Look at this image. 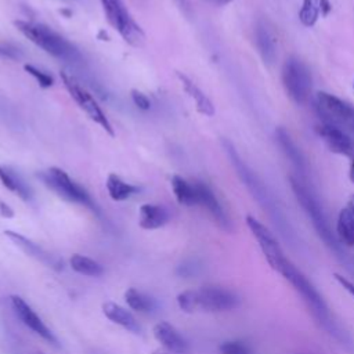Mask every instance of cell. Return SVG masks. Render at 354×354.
Wrapping results in <instances>:
<instances>
[{
	"label": "cell",
	"instance_id": "cell-1",
	"mask_svg": "<svg viewBox=\"0 0 354 354\" xmlns=\"http://www.w3.org/2000/svg\"><path fill=\"white\" fill-rule=\"evenodd\" d=\"M223 148L225 149V153L230 158L231 165L236 170V174L242 180V183L246 185L252 196L256 199V202L260 205V207L268 214L271 223L274 224L275 230L278 231L279 236L283 239L286 245L295 252L303 250V242L295 230L293 224L288 218L283 207L277 201L275 195L270 191V188L257 177V174L242 160L238 151L235 149L234 144L228 140H223Z\"/></svg>",
	"mask_w": 354,
	"mask_h": 354
},
{
	"label": "cell",
	"instance_id": "cell-2",
	"mask_svg": "<svg viewBox=\"0 0 354 354\" xmlns=\"http://www.w3.org/2000/svg\"><path fill=\"white\" fill-rule=\"evenodd\" d=\"M278 272L286 281H289L290 285L295 288V290L301 296L303 301L308 307L317 324L340 344H343L347 348L351 347V339L348 333L336 322V319L330 314V310L326 301L319 295L317 288L311 283V281L289 259L285 261V264L281 267Z\"/></svg>",
	"mask_w": 354,
	"mask_h": 354
},
{
	"label": "cell",
	"instance_id": "cell-3",
	"mask_svg": "<svg viewBox=\"0 0 354 354\" xmlns=\"http://www.w3.org/2000/svg\"><path fill=\"white\" fill-rule=\"evenodd\" d=\"M289 181H290V187H292V191H293L297 202L300 203L304 213L310 218V221H311L317 235L319 236V239H322L325 246L342 263H344L346 268L348 270L351 257L347 256V253L344 250V246H342L339 243V241L336 238V234H333V231L330 228V224H329V220H328V216H326V212L322 206V202L319 201V196L314 191V188L307 184L304 177L290 176Z\"/></svg>",
	"mask_w": 354,
	"mask_h": 354
},
{
	"label": "cell",
	"instance_id": "cell-4",
	"mask_svg": "<svg viewBox=\"0 0 354 354\" xmlns=\"http://www.w3.org/2000/svg\"><path fill=\"white\" fill-rule=\"evenodd\" d=\"M14 25L33 44L54 58L69 65H80L83 62V55L79 48L50 26L25 19H17Z\"/></svg>",
	"mask_w": 354,
	"mask_h": 354
},
{
	"label": "cell",
	"instance_id": "cell-5",
	"mask_svg": "<svg viewBox=\"0 0 354 354\" xmlns=\"http://www.w3.org/2000/svg\"><path fill=\"white\" fill-rule=\"evenodd\" d=\"M239 303L241 299L235 292L220 286L188 289L177 296V304L185 313L230 311L236 308Z\"/></svg>",
	"mask_w": 354,
	"mask_h": 354
},
{
	"label": "cell",
	"instance_id": "cell-6",
	"mask_svg": "<svg viewBox=\"0 0 354 354\" xmlns=\"http://www.w3.org/2000/svg\"><path fill=\"white\" fill-rule=\"evenodd\" d=\"M37 177L43 181V184L47 188H50L64 201L71 203H79L91 209L93 212H98L88 192L82 185H79L73 178H71V176L65 170L59 167H50L47 170H41L40 173H37Z\"/></svg>",
	"mask_w": 354,
	"mask_h": 354
},
{
	"label": "cell",
	"instance_id": "cell-7",
	"mask_svg": "<svg viewBox=\"0 0 354 354\" xmlns=\"http://www.w3.org/2000/svg\"><path fill=\"white\" fill-rule=\"evenodd\" d=\"M317 111L325 124L354 136V106L339 97L321 91L317 94Z\"/></svg>",
	"mask_w": 354,
	"mask_h": 354
},
{
	"label": "cell",
	"instance_id": "cell-8",
	"mask_svg": "<svg viewBox=\"0 0 354 354\" xmlns=\"http://www.w3.org/2000/svg\"><path fill=\"white\" fill-rule=\"evenodd\" d=\"M109 25L119 32L124 41L131 46H141L145 39L144 30L134 21L123 0H100Z\"/></svg>",
	"mask_w": 354,
	"mask_h": 354
},
{
	"label": "cell",
	"instance_id": "cell-9",
	"mask_svg": "<svg viewBox=\"0 0 354 354\" xmlns=\"http://www.w3.org/2000/svg\"><path fill=\"white\" fill-rule=\"evenodd\" d=\"M282 83L288 95L299 105L307 102L311 93V73L307 65L296 57L285 61L282 68Z\"/></svg>",
	"mask_w": 354,
	"mask_h": 354
},
{
	"label": "cell",
	"instance_id": "cell-10",
	"mask_svg": "<svg viewBox=\"0 0 354 354\" xmlns=\"http://www.w3.org/2000/svg\"><path fill=\"white\" fill-rule=\"evenodd\" d=\"M61 80L66 88V91L69 93V95L79 105V108L83 112H86V115L93 122L100 124L109 136H115V131H113V127H112L109 119L106 118V115L104 113V111L101 109V106L98 105L95 98L91 95V93L84 86H82L72 75H69L66 72H61Z\"/></svg>",
	"mask_w": 354,
	"mask_h": 354
},
{
	"label": "cell",
	"instance_id": "cell-11",
	"mask_svg": "<svg viewBox=\"0 0 354 354\" xmlns=\"http://www.w3.org/2000/svg\"><path fill=\"white\" fill-rule=\"evenodd\" d=\"M246 224H248L250 232L253 234V236L256 238V241L259 242V246H260L267 263L270 264V267L274 271L278 272L281 270V267L285 264V261L288 260V257H286L285 252L282 250L279 242L277 241L275 235L253 216H246Z\"/></svg>",
	"mask_w": 354,
	"mask_h": 354
},
{
	"label": "cell",
	"instance_id": "cell-12",
	"mask_svg": "<svg viewBox=\"0 0 354 354\" xmlns=\"http://www.w3.org/2000/svg\"><path fill=\"white\" fill-rule=\"evenodd\" d=\"M10 301H11L12 311L15 313L18 319L25 326H28L32 332H35L36 335H39L41 339L47 340L48 343H53V344L57 343V339L53 335V332L47 328V325L41 321V318L35 313V310L21 296L12 295L10 297Z\"/></svg>",
	"mask_w": 354,
	"mask_h": 354
},
{
	"label": "cell",
	"instance_id": "cell-13",
	"mask_svg": "<svg viewBox=\"0 0 354 354\" xmlns=\"http://www.w3.org/2000/svg\"><path fill=\"white\" fill-rule=\"evenodd\" d=\"M318 136L322 138L325 145L335 153L343 155L354 160V138L348 133L329 126V124H321L317 127Z\"/></svg>",
	"mask_w": 354,
	"mask_h": 354
},
{
	"label": "cell",
	"instance_id": "cell-14",
	"mask_svg": "<svg viewBox=\"0 0 354 354\" xmlns=\"http://www.w3.org/2000/svg\"><path fill=\"white\" fill-rule=\"evenodd\" d=\"M194 183H195V188H196L198 205L203 206L210 213V216L218 224V227H221L225 231H230L231 220H230L228 214L225 213L223 205L217 199L216 194L213 192V189L203 181H194Z\"/></svg>",
	"mask_w": 354,
	"mask_h": 354
},
{
	"label": "cell",
	"instance_id": "cell-15",
	"mask_svg": "<svg viewBox=\"0 0 354 354\" xmlns=\"http://www.w3.org/2000/svg\"><path fill=\"white\" fill-rule=\"evenodd\" d=\"M4 235L14 242V245H17L22 252H25L26 254H29L30 257L39 260L40 263H43L47 267H51L54 270H61L62 268V261L58 260L55 256H53L51 253H48L47 250H44L41 246H39L37 243H35L33 241H30L29 238L24 236L19 232L15 231H4Z\"/></svg>",
	"mask_w": 354,
	"mask_h": 354
},
{
	"label": "cell",
	"instance_id": "cell-16",
	"mask_svg": "<svg viewBox=\"0 0 354 354\" xmlns=\"http://www.w3.org/2000/svg\"><path fill=\"white\" fill-rule=\"evenodd\" d=\"M155 339L162 344V347L174 354H188L189 346L183 335L169 322L160 321L155 324L153 329Z\"/></svg>",
	"mask_w": 354,
	"mask_h": 354
},
{
	"label": "cell",
	"instance_id": "cell-17",
	"mask_svg": "<svg viewBox=\"0 0 354 354\" xmlns=\"http://www.w3.org/2000/svg\"><path fill=\"white\" fill-rule=\"evenodd\" d=\"M254 41L263 62L266 65H272L277 58V43H275L274 33L263 21H259L256 25Z\"/></svg>",
	"mask_w": 354,
	"mask_h": 354
},
{
	"label": "cell",
	"instance_id": "cell-18",
	"mask_svg": "<svg viewBox=\"0 0 354 354\" xmlns=\"http://www.w3.org/2000/svg\"><path fill=\"white\" fill-rule=\"evenodd\" d=\"M170 218L169 210L163 205L144 203L140 207L138 224L144 230H156L163 227Z\"/></svg>",
	"mask_w": 354,
	"mask_h": 354
},
{
	"label": "cell",
	"instance_id": "cell-19",
	"mask_svg": "<svg viewBox=\"0 0 354 354\" xmlns=\"http://www.w3.org/2000/svg\"><path fill=\"white\" fill-rule=\"evenodd\" d=\"M102 313L105 314V317L109 321L127 329L129 332H133V333L141 332V326H140L137 318L127 308H124L113 301H106L102 304Z\"/></svg>",
	"mask_w": 354,
	"mask_h": 354
},
{
	"label": "cell",
	"instance_id": "cell-20",
	"mask_svg": "<svg viewBox=\"0 0 354 354\" xmlns=\"http://www.w3.org/2000/svg\"><path fill=\"white\" fill-rule=\"evenodd\" d=\"M277 140L279 147L282 148L283 153L286 155V158L292 162V165L296 167V170L301 174L306 176L307 173V162L304 155L301 153V151L297 148V145L295 144V141L290 138L289 133L283 129V127H278L275 131Z\"/></svg>",
	"mask_w": 354,
	"mask_h": 354
},
{
	"label": "cell",
	"instance_id": "cell-21",
	"mask_svg": "<svg viewBox=\"0 0 354 354\" xmlns=\"http://www.w3.org/2000/svg\"><path fill=\"white\" fill-rule=\"evenodd\" d=\"M183 88L185 90V93L194 100L196 111L205 116H213L214 115V105L213 102L209 100V97L184 73L177 72L176 73Z\"/></svg>",
	"mask_w": 354,
	"mask_h": 354
},
{
	"label": "cell",
	"instance_id": "cell-22",
	"mask_svg": "<svg viewBox=\"0 0 354 354\" xmlns=\"http://www.w3.org/2000/svg\"><path fill=\"white\" fill-rule=\"evenodd\" d=\"M0 181L7 189L17 194L22 201L29 202L32 199L30 187L25 183L22 176L10 166H0Z\"/></svg>",
	"mask_w": 354,
	"mask_h": 354
},
{
	"label": "cell",
	"instance_id": "cell-23",
	"mask_svg": "<svg viewBox=\"0 0 354 354\" xmlns=\"http://www.w3.org/2000/svg\"><path fill=\"white\" fill-rule=\"evenodd\" d=\"M332 6L328 0H303L299 11V19L304 26H313L321 15H326Z\"/></svg>",
	"mask_w": 354,
	"mask_h": 354
},
{
	"label": "cell",
	"instance_id": "cell-24",
	"mask_svg": "<svg viewBox=\"0 0 354 354\" xmlns=\"http://www.w3.org/2000/svg\"><path fill=\"white\" fill-rule=\"evenodd\" d=\"M336 238L342 246H354V213L348 207L340 210L337 216Z\"/></svg>",
	"mask_w": 354,
	"mask_h": 354
},
{
	"label": "cell",
	"instance_id": "cell-25",
	"mask_svg": "<svg viewBox=\"0 0 354 354\" xmlns=\"http://www.w3.org/2000/svg\"><path fill=\"white\" fill-rule=\"evenodd\" d=\"M106 191L113 201L122 202L136 195L140 191V188L137 185H133L124 181L118 174H109L106 178Z\"/></svg>",
	"mask_w": 354,
	"mask_h": 354
},
{
	"label": "cell",
	"instance_id": "cell-26",
	"mask_svg": "<svg viewBox=\"0 0 354 354\" xmlns=\"http://www.w3.org/2000/svg\"><path fill=\"white\" fill-rule=\"evenodd\" d=\"M171 188L174 196L180 205L184 206H194L198 205L196 199V188L194 181H188L181 176H173L171 178Z\"/></svg>",
	"mask_w": 354,
	"mask_h": 354
},
{
	"label": "cell",
	"instance_id": "cell-27",
	"mask_svg": "<svg viewBox=\"0 0 354 354\" xmlns=\"http://www.w3.org/2000/svg\"><path fill=\"white\" fill-rule=\"evenodd\" d=\"M124 300L131 310H136L138 313H151L156 307V303L152 297L137 290L136 288H129L124 292Z\"/></svg>",
	"mask_w": 354,
	"mask_h": 354
},
{
	"label": "cell",
	"instance_id": "cell-28",
	"mask_svg": "<svg viewBox=\"0 0 354 354\" xmlns=\"http://www.w3.org/2000/svg\"><path fill=\"white\" fill-rule=\"evenodd\" d=\"M69 264L73 271L87 277H100L104 272V268L98 261L79 253L73 254L69 259Z\"/></svg>",
	"mask_w": 354,
	"mask_h": 354
},
{
	"label": "cell",
	"instance_id": "cell-29",
	"mask_svg": "<svg viewBox=\"0 0 354 354\" xmlns=\"http://www.w3.org/2000/svg\"><path fill=\"white\" fill-rule=\"evenodd\" d=\"M220 354H254L252 346L243 340H227L218 346Z\"/></svg>",
	"mask_w": 354,
	"mask_h": 354
},
{
	"label": "cell",
	"instance_id": "cell-30",
	"mask_svg": "<svg viewBox=\"0 0 354 354\" xmlns=\"http://www.w3.org/2000/svg\"><path fill=\"white\" fill-rule=\"evenodd\" d=\"M24 69L37 82V84H39L40 87L48 88V87H51V86L54 84V77H53L50 73L41 71V69L37 68V66H35V65H32V64H25V65H24Z\"/></svg>",
	"mask_w": 354,
	"mask_h": 354
},
{
	"label": "cell",
	"instance_id": "cell-31",
	"mask_svg": "<svg viewBox=\"0 0 354 354\" xmlns=\"http://www.w3.org/2000/svg\"><path fill=\"white\" fill-rule=\"evenodd\" d=\"M24 57V51L14 43H0V58L19 61Z\"/></svg>",
	"mask_w": 354,
	"mask_h": 354
},
{
	"label": "cell",
	"instance_id": "cell-32",
	"mask_svg": "<svg viewBox=\"0 0 354 354\" xmlns=\"http://www.w3.org/2000/svg\"><path fill=\"white\" fill-rule=\"evenodd\" d=\"M131 100H133L134 105L142 111H147L151 108V101L142 91L131 90Z\"/></svg>",
	"mask_w": 354,
	"mask_h": 354
},
{
	"label": "cell",
	"instance_id": "cell-33",
	"mask_svg": "<svg viewBox=\"0 0 354 354\" xmlns=\"http://www.w3.org/2000/svg\"><path fill=\"white\" fill-rule=\"evenodd\" d=\"M335 279H336L337 283H339L348 295H351V297L354 299V283H353L348 278H346V277H343V275H340V274H335Z\"/></svg>",
	"mask_w": 354,
	"mask_h": 354
},
{
	"label": "cell",
	"instance_id": "cell-34",
	"mask_svg": "<svg viewBox=\"0 0 354 354\" xmlns=\"http://www.w3.org/2000/svg\"><path fill=\"white\" fill-rule=\"evenodd\" d=\"M196 268H198V266H196L195 263H185V264H181V266L178 267L177 272H178L180 275L189 277V275H192V274L196 272Z\"/></svg>",
	"mask_w": 354,
	"mask_h": 354
},
{
	"label": "cell",
	"instance_id": "cell-35",
	"mask_svg": "<svg viewBox=\"0 0 354 354\" xmlns=\"http://www.w3.org/2000/svg\"><path fill=\"white\" fill-rule=\"evenodd\" d=\"M0 214H1L3 217H12V216H14V212H12V209H11L7 203H4L3 201H0Z\"/></svg>",
	"mask_w": 354,
	"mask_h": 354
},
{
	"label": "cell",
	"instance_id": "cell-36",
	"mask_svg": "<svg viewBox=\"0 0 354 354\" xmlns=\"http://www.w3.org/2000/svg\"><path fill=\"white\" fill-rule=\"evenodd\" d=\"M209 1L213 3V4H216V6H225V4L231 3L232 0H209Z\"/></svg>",
	"mask_w": 354,
	"mask_h": 354
},
{
	"label": "cell",
	"instance_id": "cell-37",
	"mask_svg": "<svg viewBox=\"0 0 354 354\" xmlns=\"http://www.w3.org/2000/svg\"><path fill=\"white\" fill-rule=\"evenodd\" d=\"M350 180L354 183V160H351V166H350Z\"/></svg>",
	"mask_w": 354,
	"mask_h": 354
},
{
	"label": "cell",
	"instance_id": "cell-38",
	"mask_svg": "<svg viewBox=\"0 0 354 354\" xmlns=\"http://www.w3.org/2000/svg\"><path fill=\"white\" fill-rule=\"evenodd\" d=\"M353 213H354V195L350 198V201H348V206H347Z\"/></svg>",
	"mask_w": 354,
	"mask_h": 354
},
{
	"label": "cell",
	"instance_id": "cell-39",
	"mask_svg": "<svg viewBox=\"0 0 354 354\" xmlns=\"http://www.w3.org/2000/svg\"><path fill=\"white\" fill-rule=\"evenodd\" d=\"M178 1H180V3H184V0H178Z\"/></svg>",
	"mask_w": 354,
	"mask_h": 354
}]
</instances>
